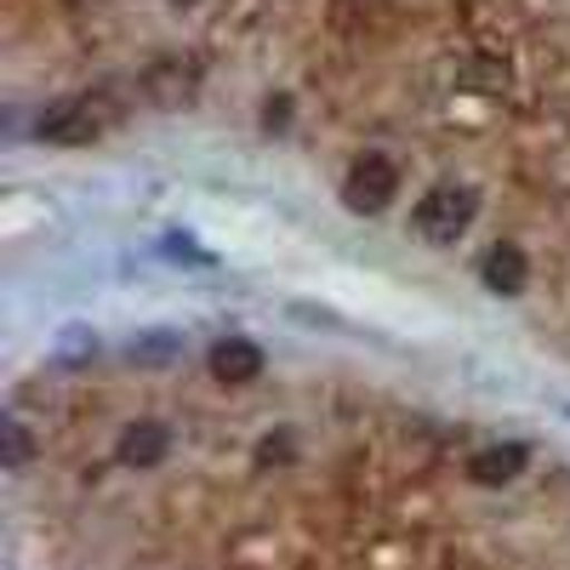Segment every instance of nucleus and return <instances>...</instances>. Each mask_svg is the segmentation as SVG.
Returning a JSON list of instances; mask_svg holds the SVG:
<instances>
[{"label":"nucleus","instance_id":"1","mask_svg":"<svg viewBox=\"0 0 570 570\" xmlns=\"http://www.w3.org/2000/svg\"><path fill=\"white\" fill-rule=\"evenodd\" d=\"M126 120V104H115V91H80V98L52 104L35 120V137L52 142V149H86L104 131H115Z\"/></svg>","mask_w":570,"mask_h":570},{"label":"nucleus","instance_id":"12","mask_svg":"<svg viewBox=\"0 0 570 570\" xmlns=\"http://www.w3.org/2000/svg\"><path fill=\"white\" fill-rule=\"evenodd\" d=\"M292 456V440H263L257 445V468H274V462H285Z\"/></svg>","mask_w":570,"mask_h":570},{"label":"nucleus","instance_id":"5","mask_svg":"<svg viewBox=\"0 0 570 570\" xmlns=\"http://www.w3.org/2000/svg\"><path fill=\"white\" fill-rule=\"evenodd\" d=\"M171 451V428L160 416H137L120 428V440H115V462L120 468H160Z\"/></svg>","mask_w":570,"mask_h":570},{"label":"nucleus","instance_id":"9","mask_svg":"<svg viewBox=\"0 0 570 570\" xmlns=\"http://www.w3.org/2000/svg\"><path fill=\"white\" fill-rule=\"evenodd\" d=\"M177 354H183L177 331H137V337L126 343V360H131V365H171Z\"/></svg>","mask_w":570,"mask_h":570},{"label":"nucleus","instance_id":"2","mask_svg":"<svg viewBox=\"0 0 570 570\" xmlns=\"http://www.w3.org/2000/svg\"><path fill=\"white\" fill-rule=\"evenodd\" d=\"M473 217H480V195L468 183H440L411 206V234L428 246H456L473 228Z\"/></svg>","mask_w":570,"mask_h":570},{"label":"nucleus","instance_id":"11","mask_svg":"<svg viewBox=\"0 0 570 570\" xmlns=\"http://www.w3.org/2000/svg\"><path fill=\"white\" fill-rule=\"evenodd\" d=\"M58 348H63L69 360H86V354H98V337H91V331H80V325H69Z\"/></svg>","mask_w":570,"mask_h":570},{"label":"nucleus","instance_id":"3","mask_svg":"<svg viewBox=\"0 0 570 570\" xmlns=\"http://www.w3.org/2000/svg\"><path fill=\"white\" fill-rule=\"evenodd\" d=\"M394 195H400V166L389 160V155H360L354 166H348V177H343V200L354 206V212H389L394 206Z\"/></svg>","mask_w":570,"mask_h":570},{"label":"nucleus","instance_id":"4","mask_svg":"<svg viewBox=\"0 0 570 570\" xmlns=\"http://www.w3.org/2000/svg\"><path fill=\"white\" fill-rule=\"evenodd\" d=\"M137 91L149 109H188L200 98V69L188 58H155L149 69L137 75Z\"/></svg>","mask_w":570,"mask_h":570},{"label":"nucleus","instance_id":"7","mask_svg":"<svg viewBox=\"0 0 570 570\" xmlns=\"http://www.w3.org/2000/svg\"><path fill=\"white\" fill-rule=\"evenodd\" d=\"M531 462V451L519 445V440H508V445H485V451H473V462H468V480L473 485H508V480H519V468Z\"/></svg>","mask_w":570,"mask_h":570},{"label":"nucleus","instance_id":"6","mask_svg":"<svg viewBox=\"0 0 570 570\" xmlns=\"http://www.w3.org/2000/svg\"><path fill=\"white\" fill-rule=\"evenodd\" d=\"M206 365H212L217 383H257V376H263V348L252 337H217Z\"/></svg>","mask_w":570,"mask_h":570},{"label":"nucleus","instance_id":"8","mask_svg":"<svg viewBox=\"0 0 570 570\" xmlns=\"http://www.w3.org/2000/svg\"><path fill=\"white\" fill-rule=\"evenodd\" d=\"M480 274H485V285H491V292H502V297H519V292H525V279H531V263H525V252H519L513 240H497V246L485 252Z\"/></svg>","mask_w":570,"mask_h":570},{"label":"nucleus","instance_id":"10","mask_svg":"<svg viewBox=\"0 0 570 570\" xmlns=\"http://www.w3.org/2000/svg\"><path fill=\"white\" fill-rule=\"evenodd\" d=\"M0 462H7L12 473H23L35 462V440H29L23 416H0Z\"/></svg>","mask_w":570,"mask_h":570}]
</instances>
